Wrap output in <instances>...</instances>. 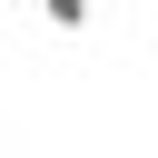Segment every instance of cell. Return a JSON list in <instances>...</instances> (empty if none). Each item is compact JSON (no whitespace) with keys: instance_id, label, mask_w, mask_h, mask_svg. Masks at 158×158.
Instances as JSON below:
<instances>
[{"instance_id":"6da1fadb","label":"cell","mask_w":158,"mask_h":158,"mask_svg":"<svg viewBox=\"0 0 158 158\" xmlns=\"http://www.w3.org/2000/svg\"><path fill=\"white\" fill-rule=\"evenodd\" d=\"M40 20H49L59 40H69V30H89V0H40Z\"/></svg>"}]
</instances>
